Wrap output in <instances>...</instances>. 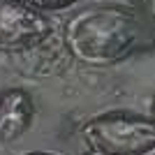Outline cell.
<instances>
[{
  "label": "cell",
  "instance_id": "cell-2",
  "mask_svg": "<svg viewBox=\"0 0 155 155\" xmlns=\"http://www.w3.org/2000/svg\"><path fill=\"white\" fill-rule=\"evenodd\" d=\"M81 139L86 148L102 155H139L155 146L153 116L130 114V111H107L84 120Z\"/></svg>",
  "mask_w": 155,
  "mask_h": 155
},
{
  "label": "cell",
  "instance_id": "cell-4",
  "mask_svg": "<svg viewBox=\"0 0 155 155\" xmlns=\"http://www.w3.org/2000/svg\"><path fill=\"white\" fill-rule=\"evenodd\" d=\"M37 120V102L26 88L0 93V148H12L32 130Z\"/></svg>",
  "mask_w": 155,
  "mask_h": 155
},
{
  "label": "cell",
  "instance_id": "cell-9",
  "mask_svg": "<svg viewBox=\"0 0 155 155\" xmlns=\"http://www.w3.org/2000/svg\"><path fill=\"white\" fill-rule=\"evenodd\" d=\"M139 155H155V146H150L148 150H143V153H139Z\"/></svg>",
  "mask_w": 155,
  "mask_h": 155
},
{
  "label": "cell",
  "instance_id": "cell-1",
  "mask_svg": "<svg viewBox=\"0 0 155 155\" xmlns=\"http://www.w3.org/2000/svg\"><path fill=\"white\" fill-rule=\"evenodd\" d=\"M58 32L77 65L114 67L141 46L143 19L132 5L97 2L72 12Z\"/></svg>",
  "mask_w": 155,
  "mask_h": 155
},
{
  "label": "cell",
  "instance_id": "cell-6",
  "mask_svg": "<svg viewBox=\"0 0 155 155\" xmlns=\"http://www.w3.org/2000/svg\"><path fill=\"white\" fill-rule=\"evenodd\" d=\"M28 2H32L37 9H42V12H46V14L53 16V14H60V12L72 9L79 0H28Z\"/></svg>",
  "mask_w": 155,
  "mask_h": 155
},
{
  "label": "cell",
  "instance_id": "cell-7",
  "mask_svg": "<svg viewBox=\"0 0 155 155\" xmlns=\"http://www.w3.org/2000/svg\"><path fill=\"white\" fill-rule=\"evenodd\" d=\"M132 7L139 12L143 21L155 23V0H132Z\"/></svg>",
  "mask_w": 155,
  "mask_h": 155
},
{
  "label": "cell",
  "instance_id": "cell-5",
  "mask_svg": "<svg viewBox=\"0 0 155 155\" xmlns=\"http://www.w3.org/2000/svg\"><path fill=\"white\" fill-rule=\"evenodd\" d=\"M12 63H14L12 67L21 77L42 79V77H56V74L65 72L67 65H72L74 60L70 58V53L65 49L63 39H60V32H56L49 39L30 46L26 51L12 53Z\"/></svg>",
  "mask_w": 155,
  "mask_h": 155
},
{
  "label": "cell",
  "instance_id": "cell-3",
  "mask_svg": "<svg viewBox=\"0 0 155 155\" xmlns=\"http://www.w3.org/2000/svg\"><path fill=\"white\" fill-rule=\"evenodd\" d=\"M56 21L28 0H0V53H19L56 35Z\"/></svg>",
  "mask_w": 155,
  "mask_h": 155
},
{
  "label": "cell",
  "instance_id": "cell-11",
  "mask_svg": "<svg viewBox=\"0 0 155 155\" xmlns=\"http://www.w3.org/2000/svg\"><path fill=\"white\" fill-rule=\"evenodd\" d=\"M150 116H153V120H155V100H153V114H150Z\"/></svg>",
  "mask_w": 155,
  "mask_h": 155
},
{
  "label": "cell",
  "instance_id": "cell-8",
  "mask_svg": "<svg viewBox=\"0 0 155 155\" xmlns=\"http://www.w3.org/2000/svg\"><path fill=\"white\" fill-rule=\"evenodd\" d=\"M19 155H60V153H51V150H26V153Z\"/></svg>",
  "mask_w": 155,
  "mask_h": 155
},
{
  "label": "cell",
  "instance_id": "cell-10",
  "mask_svg": "<svg viewBox=\"0 0 155 155\" xmlns=\"http://www.w3.org/2000/svg\"><path fill=\"white\" fill-rule=\"evenodd\" d=\"M84 155H102V153H95V150H88V148H86V153Z\"/></svg>",
  "mask_w": 155,
  "mask_h": 155
}]
</instances>
